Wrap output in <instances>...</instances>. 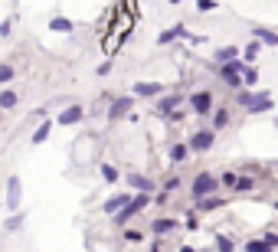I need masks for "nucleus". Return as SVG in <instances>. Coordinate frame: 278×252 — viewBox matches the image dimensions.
Here are the masks:
<instances>
[]
</instances>
